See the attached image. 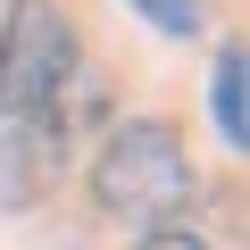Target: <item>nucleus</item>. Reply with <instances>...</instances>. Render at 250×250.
<instances>
[{
  "label": "nucleus",
  "instance_id": "obj_3",
  "mask_svg": "<svg viewBox=\"0 0 250 250\" xmlns=\"http://www.w3.org/2000/svg\"><path fill=\"white\" fill-rule=\"evenodd\" d=\"M208 108H217V134L242 150V142H250V59H242V42H233V50H217V83H208Z\"/></svg>",
  "mask_w": 250,
  "mask_h": 250
},
{
  "label": "nucleus",
  "instance_id": "obj_6",
  "mask_svg": "<svg viewBox=\"0 0 250 250\" xmlns=\"http://www.w3.org/2000/svg\"><path fill=\"white\" fill-rule=\"evenodd\" d=\"M0 17H9V0H0Z\"/></svg>",
  "mask_w": 250,
  "mask_h": 250
},
{
  "label": "nucleus",
  "instance_id": "obj_2",
  "mask_svg": "<svg viewBox=\"0 0 250 250\" xmlns=\"http://www.w3.org/2000/svg\"><path fill=\"white\" fill-rule=\"evenodd\" d=\"M75 75V25L59 0H9L0 17V117L25 125L50 108V92Z\"/></svg>",
  "mask_w": 250,
  "mask_h": 250
},
{
  "label": "nucleus",
  "instance_id": "obj_1",
  "mask_svg": "<svg viewBox=\"0 0 250 250\" xmlns=\"http://www.w3.org/2000/svg\"><path fill=\"white\" fill-rule=\"evenodd\" d=\"M92 200H100V217H117V225L167 233V217L192 200V159H184V142H175V125H159V117L117 125V134L92 150Z\"/></svg>",
  "mask_w": 250,
  "mask_h": 250
},
{
  "label": "nucleus",
  "instance_id": "obj_4",
  "mask_svg": "<svg viewBox=\"0 0 250 250\" xmlns=\"http://www.w3.org/2000/svg\"><path fill=\"white\" fill-rule=\"evenodd\" d=\"M159 34H200V0H134Z\"/></svg>",
  "mask_w": 250,
  "mask_h": 250
},
{
  "label": "nucleus",
  "instance_id": "obj_5",
  "mask_svg": "<svg viewBox=\"0 0 250 250\" xmlns=\"http://www.w3.org/2000/svg\"><path fill=\"white\" fill-rule=\"evenodd\" d=\"M134 250H200V242H192V233H142Z\"/></svg>",
  "mask_w": 250,
  "mask_h": 250
}]
</instances>
